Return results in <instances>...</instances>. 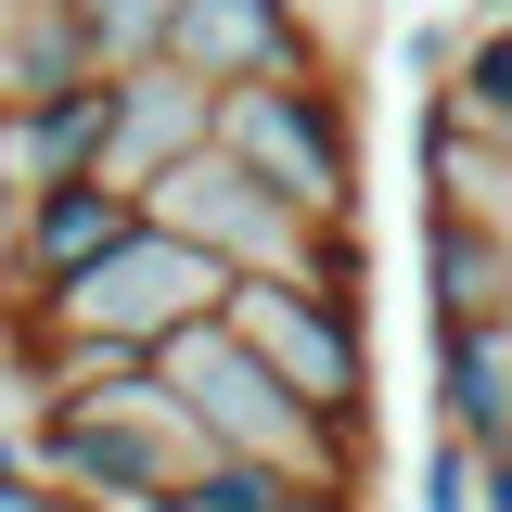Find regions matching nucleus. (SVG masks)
I'll use <instances>...</instances> for the list:
<instances>
[{"label": "nucleus", "instance_id": "nucleus-10", "mask_svg": "<svg viewBox=\"0 0 512 512\" xmlns=\"http://www.w3.org/2000/svg\"><path fill=\"white\" fill-rule=\"evenodd\" d=\"M410 167H423V205L512 218V141H500L487 116H461L448 90H423V116H410Z\"/></svg>", "mask_w": 512, "mask_h": 512}, {"label": "nucleus", "instance_id": "nucleus-4", "mask_svg": "<svg viewBox=\"0 0 512 512\" xmlns=\"http://www.w3.org/2000/svg\"><path fill=\"white\" fill-rule=\"evenodd\" d=\"M231 256L192 244V231H167V218H141L103 269H77L64 295H39V320H64V333H116V346H167V333H192V320L231 308Z\"/></svg>", "mask_w": 512, "mask_h": 512}, {"label": "nucleus", "instance_id": "nucleus-12", "mask_svg": "<svg viewBox=\"0 0 512 512\" xmlns=\"http://www.w3.org/2000/svg\"><path fill=\"white\" fill-rule=\"evenodd\" d=\"M436 423L512 448V320H436Z\"/></svg>", "mask_w": 512, "mask_h": 512}, {"label": "nucleus", "instance_id": "nucleus-2", "mask_svg": "<svg viewBox=\"0 0 512 512\" xmlns=\"http://www.w3.org/2000/svg\"><path fill=\"white\" fill-rule=\"evenodd\" d=\"M218 154H244L295 218H372V154H359L346 64H295V77L218 90Z\"/></svg>", "mask_w": 512, "mask_h": 512}, {"label": "nucleus", "instance_id": "nucleus-16", "mask_svg": "<svg viewBox=\"0 0 512 512\" xmlns=\"http://www.w3.org/2000/svg\"><path fill=\"white\" fill-rule=\"evenodd\" d=\"M423 512H487V448L448 436V423H436V448H423Z\"/></svg>", "mask_w": 512, "mask_h": 512}, {"label": "nucleus", "instance_id": "nucleus-18", "mask_svg": "<svg viewBox=\"0 0 512 512\" xmlns=\"http://www.w3.org/2000/svg\"><path fill=\"white\" fill-rule=\"evenodd\" d=\"M308 512H372V500H308Z\"/></svg>", "mask_w": 512, "mask_h": 512}, {"label": "nucleus", "instance_id": "nucleus-17", "mask_svg": "<svg viewBox=\"0 0 512 512\" xmlns=\"http://www.w3.org/2000/svg\"><path fill=\"white\" fill-rule=\"evenodd\" d=\"M487 512H512V448H487Z\"/></svg>", "mask_w": 512, "mask_h": 512}, {"label": "nucleus", "instance_id": "nucleus-3", "mask_svg": "<svg viewBox=\"0 0 512 512\" xmlns=\"http://www.w3.org/2000/svg\"><path fill=\"white\" fill-rule=\"evenodd\" d=\"M26 436H39V474H52L64 500H116V512H180L192 474L218 461L205 423L167 397V372L128 384V397H90V410H39Z\"/></svg>", "mask_w": 512, "mask_h": 512}, {"label": "nucleus", "instance_id": "nucleus-9", "mask_svg": "<svg viewBox=\"0 0 512 512\" xmlns=\"http://www.w3.org/2000/svg\"><path fill=\"white\" fill-rule=\"evenodd\" d=\"M218 141V90L192 77V64H128L116 77V154H103V180L154 192L167 167H192Z\"/></svg>", "mask_w": 512, "mask_h": 512}, {"label": "nucleus", "instance_id": "nucleus-11", "mask_svg": "<svg viewBox=\"0 0 512 512\" xmlns=\"http://www.w3.org/2000/svg\"><path fill=\"white\" fill-rule=\"evenodd\" d=\"M423 308L436 320H512V218L423 205Z\"/></svg>", "mask_w": 512, "mask_h": 512}, {"label": "nucleus", "instance_id": "nucleus-5", "mask_svg": "<svg viewBox=\"0 0 512 512\" xmlns=\"http://www.w3.org/2000/svg\"><path fill=\"white\" fill-rule=\"evenodd\" d=\"M231 333L333 423H372V308L320 295V282H231Z\"/></svg>", "mask_w": 512, "mask_h": 512}, {"label": "nucleus", "instance_id": "nucleus-7", "mask_svg": "<svg viewBox=\"0 0 512 512\" xmlns=\"http://www.w3.org/2000/svg\"><path fill=\"white\" fill-rule=\"evenodd\" d=\"M205 90H256V77H295V64H333L308 0H180V52Z\"/></svg>", "mask_w": 512, "mask_h": 512}, {"label": "nucleus", "instance_id": "nucleus-8", "mask_svg": "<svg viewBox=\"0 0 512 512\" xmlns=\"http://www.w3.org/2000/svg\"><path fill=\"white\" fill-rule=\"evenodd\" d=\"M103 154H116V77L64 103H0V218L64 180H103Z\"/></svg>", "mask_w": 512, "mask_h": 512}, {"label": "nucleus", "instance_id": "nucleus-1", "mask_svg": "<svg viewBox=\"0 0 512 512\" xmlns=\"http://www.w3.org/2000/svg\"><path fill=\"white\" fill-rule=\"evenodd\" d=\"M154 372H167V397L205 423V448H231V461H282V474L320 487V500H372L384 423H333V410H308V397H295V384L231 333V308L192 320V333H167V346H154Z\"/></svg>", "mask_w": 512, "mask_h": 512}, {"label": "nucleus", "instance_id": "nucleus-14", "mask_svg": "<svg viewBox=\"0 0 512 512\" xmlns=\"http://www.w3.org/2000/svg\"><path fill=\"white\" fill-rule=\"evenodd\" d=\"M64 13L90 26L103 77H128V64H167V52H180V0H64Z\"/></svg>", "mask_w": 512, "mask_h": 512}, {"label": "nucleus", "instance_id": "nucleus-15", "mask_svg": "<svg viewBox=\"0 0 512 512\" xmlns=\"http://www.w3.org/2000/svg\"><path fill=\"white\" fill-rule=\"evenodd\" d=\"M448 103H461V116H487L512 141V0H487V13H474V39H461V77H448Z\"/></svg>", "mask_w": 512, "mask_h": 512}, {"label": "nucleus", "instance_id": "nucleus-13", "mask_svg": "<svg viewBox=\"0 0 512 512\" xmlns=\"http://www.w3.org/2000/svg\"><path fill=\"white\" fill-rule=\"evenodd\" d=\"M64 90H103V52L64 0H13L0 13V103H64Z\"/></svg>", "mask_w": 512, "mask_h": 512}, {"label": "nucleus", "instance_id": "nucleus-6", "mask_svg": "<svg viewBox=\"0 0 512 512\" xmlns=\"http://www.w3.org/2000/svg\"><path fill=\"white\" fill-rule=\"evenodd\" d=\"M141 218H154V205L128 180H64V192H39V205H13V218H0V282H13V308H39L77 269H103Z\"/></svg>", "mask_w": 512, "mask_h": 512}]
</instances>
